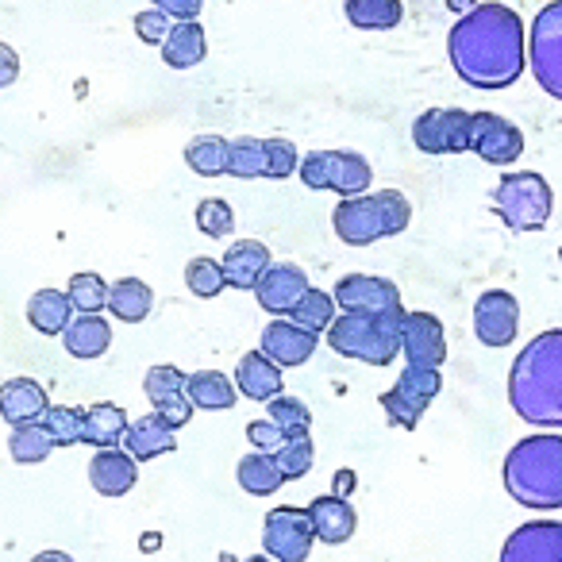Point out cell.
Wrapping results in <instances>:
<instances>
[{"mask_svg": "<svg viewBox=\"0 0 562 562\" xmlns=\"http://www.w3.org/2000/svg\"><path fill=\"white\" fill-rule=\"evenodd\" d=\"M447 55L467 86L474 89H508L528 70V32L524 20L508 4H477L474 12L459 16L447 35Z\"/></svg>", "mask_w": 562, "mask_h": 562, "instance_id": "1", "label": "cell"}, {"mask_svg": "<svg viewBox=\"0 0 562 562\" xmlns=\"http://www.w3.org/2000/svg\"><path fill=\"white\" fill-rule=\"evenodd\" d=\"M508 405L531 428H562V328L539 331L508 370Z\"/></svg>", "mask_w": 562, "mask_h": 562, "instance_id": "2", "label": "cell"}, {"mask_svg": "<svg viewBox=\"0 0 562 562\" xmlns=\"http://www.w3.org/2000/svg\"><path fill=\"white\" fill-rule=\"evenodd\" d=\"M505 490L516 505L536 513L562 508V436H524L505 454Z\"/></svg>", "mask_w": 562, "mask_h": 562, "instance_id": "3", "label": "cell"}, {"mask_svg": "<svg viewBox=\"0 0 562 562\" xmlns=\"http://www.w3.org/2000/svg\"><path fill=\"white\" fill-rule=\"evenodd\" d=\"M413 224V204L401 189H378V193L344 196L331 212V227L347 247H370L378 239L401 235Z\"/></svg>", "mask_w": 562, "mask_h": 562, "instance_id": "4", "label": "cell"}, {"mask_svg": "<svg viewBox=\"0 0 562 562\" xmlns=\"http://www.w3.org/2000/svg\"><path fill=\"white\" fill-rule=\"evenodd\" d=\"M405 316V308H397V313H339L324 336H328L331 351L344 359L367 362V367H390L401 355Z\"/></svg>", "mask_w": 562, "mask_h": 562, "instance_id": "5", "label": "cell"}, {"mask_svg": "<svg viewBox=\"0 0 562 562\" xmlns=\"http://www.w3.org/2000/svg\"><path fill=\"white\" fill-rule=\"evenodd\" d=\"M493 209L505 220L508 232H543L554 209V193L543 173L516 170L497 181V189H493Z\"/></svg>", "mask_w": 562, "mask_h": 562, "instance_id": "6", "label": "cell"}, {"mask_svg": "<svg viewBox=\"0 0 562 562\" xmlns=\"http://www.w3.org/2000/svg\"><path fill=\"white\" fill-rule=\"evenodd\" d=\"M297 173L305 189L339 196H362L374 181V170L359 150H308Z\"/></svg>", "mask_w": 562, "mask_h": 562, "instance_id": "7", "label": "cell"}, {"mask_svg": "<svg viewBox=\"0 0 562 562\" xmlns=\"http://www.w3.org/2000/svg\"><path fill=\"white\" fill-rule=\"evenodd\" d=\"M528 70L539 89L562 101V0H551L536 12L528 27Z\"/></svg>", "mask_w": 562, "mask_h": 562, "instance_id": "8", "label": "cell"}, {"mask_svg": "<svg viewBox=\"0 0 562 562\" xmlns=\"http://www.w3.org/2000/svg\"><path fill=\"white\" fill-rule=\"evenodd\" d=\"M439 390H443V374H439L436 367H408V362H405L397 385H393V390H385L382 397H378V405L385 408L390 424L413 431L416 424H420V416L428 413L431 401L439 397Z\"/></svg>", "mask_w": 562, "mask_h": 562, "instance_id": "9", "label": "cell"}, {"mask_svg": "<svg viewBox=\"0 0 562 562\" xmlns=\"http://www.w3.org/2000/svg\"><path fill=\"white\" fill-rule=\"evenodd\" d=\"M316 543L313 520L305 508L297 505H278L266 513L262 520V551L273 562H308Z\"/></svg>", "mask_w": 562, "mask_h": 562, "instance_id": "10", "label": "cell"}, {"mask_svg": "<svg viewBox=\"0 0 562 562\" xmlns=\"http://www.w3.org/2000/svg\"><path fill=\"white\" fill-rule=\"evenodd\" d=\"M413 143L420 155H467L470 150V112L467 109H428L416 116Z\"/></svg>", "mask_w": 562, "mask_h": 562, "instance_id": "11", "label": "cell"}, {"mask_svg": "<svg viewBox=\"0 0 562 562\" xmlns=\"http://www.w3.org/2000/svg\"><path fill=\"white\" fill-rule=\"evenodd\" d=\"M470 150L490 166H513L524 155V132L497 112H470Z\"/></svg>", "mask_w": 562, "mask_h": 562, "instance_id": "12", "label": "cell"}, {"mask_svg": "<svg viewBox=\"0 0 562 562\" xmlns=\"http://www.w3.org/2000/svg\"><path fill=\"white\" fill-rule=\"evenodd\" d=\"M331 297L344 313H397V308H405L397 281L378 278V273H347L336 281Z\"/></svg>", "mask_w": 562, "mask_h": 562, "instance_id": "13", "label": "cell"}, {"mask_svg": "<svg viewBox=\"0 0 562 562\" xmlns=\"http://www.w3.org/2000/svg\"><path fill=\"white\" fill-rule=\"evenodd\" d=\"M520 331V301L505 290H485L474 301V336L485 347H508L516 344Z\"/></svg>", "mask_w": 562, "mask_h": 562, "instance_id": "14", "label": "cell"}, {"mask_svg": "<svg viewBox=\"0 0 562 562\" xmlns=\"http://www.w3.org/2000/svg\"><path fill=\"white\" fill-rule=\"evenodd\" d=\"M316 347H321V336L301 328V324L290 321V316H273V321L262 328V339H258V351H262L266 359L278 362L281 370L305 367V362L316 355Z\"/></svg>", "mask_w": 562, "mask_h": 562, "instance_id": "15", "label": "cell"}, {"mask_svg": "<svg viewBox=\"0 0 562 562\" xmlns=\"http://www.w3.org/2000/svg\"><path fill=\"white\" fill-rule=\"evenodd\" d=\"M497 562H562V520H528L505 539Z\"/></svg>", "mask_w": 562, "mask_h": 562, "instance_id": "16", "label": "cell"}, {"mask_svg": "<svg viewBox=\"0 0 562 562\" xmlns=\"http://www.w3.org/2000/svg\"><path fill=\"white\" fill-rule=\"evenodd\" d=\"M308 290H313V285H308V273L301 270L297 262H273L270 270L262 273V281L255 285V301L262 305V313L290 316L293 305H297Z\"/></svg>", "mask_w": 562, "mask_h": 562, "instance_id": "17", "label": "cell"}, {"mask_svg": "<svg viewBox=\"0 0 562 562\" xmlns=\"http://www.w3.org/2000/svg\"><path fill=\"white\" fill-rule=\"evenodd\" d=\"M401 355L408 367H443L447 362V336L443 324L431 313H408L401 331Z\"/></svg>", "mask_w": 562, "mask_h": 562, "instance_id": "18", "label": "cell"}, {"mask_svg": "<svg viewBox=\"0 0 562 562\" xmlns=\"http://www.w3.org/2000/svg\"><path fill=\"white\" fill-rule=\"evenodd\" d=\"M139 482V462L124 451V447H104L89 462V485H93L101 497H124Z\"/></svg>", "mask_w": 562, "mask_h": 562, "instance_id": "19", "label": "cell"}, {"mask_svg": "<svg viewBox=\"0 0 562 562\" xmlns=\"http://www.w3.org/2000/svg\"><path fill=\"white\" fill-rule=\"evenodd\" d=\"M308 520H313V531L321 543L328 547H339L347 543V539L359 531V513H355V505L347 497H339V493H328V497H316L308 501Z\"/></svg>", "mask_w": 562, "mask_h": 562, "instance_id": "20", "label": "cell"}, {"mask_svg": "<svg viewBox=\"0 0 562 562\" xmlns=\"http://www.w3.org/2000/svg\"><path fill=\"white\" fill-rule=\"evenodd\" d=\"M220 266H224L227 290H250V293H255V285L262 281V273L273 266V258H270V247H266V243L239 239V243H232V247L224 250Z\"/></svg>", "mask_w": 562, "mask_h": 562, "instance_id": "21", "label": "cell"}, {"mask_svg": "<svg viewBox=\"0 0 562 562\" xmlns=\"http://www.w3.org/2000/svg\"><path fill=\"white\" fill-rule=\"evenodd\" d=\"M50 408L47 390L35 378H9L0 385V420L20 428V424L43 420V413Z\"/></svg>", "mask_w": 562, "mask_h": 562, "instance_id": "22", "label": "cell"}, {"mask_svg": "<svg viewBox=\"0 0 562 562\" xmlns=\"http://www.w3.org/2000/svg\"><path fill=\"white\" fill-rule=\"evenodd\" d=\"M178 447V428L162 420L158 413H147L139 420L127 424V436H124V451L132 454L135 462H150V459H162Z\"/></svg>", "mask_w": 562, "mask_h": 562, "instance_id": "23", "label": "cell"}, {"mask_svg": "<svg viewBox=\"0 0 562 562\" xmlns=\"http://www.w3.org/2000/svg\"><path fill=\"white\" fill-rule=\"evenodd\" d=\"M281 385H285V374L273 359H266L262 351H247L235 367V390L247 401H273L281 397Z\"/></svg>", "mask_w": 562, "mask_h": 562, "instance_id": "24", "label": "cell"}, {"mask_svg": "<svg viewBox=\"0 0 562 562\" xmlns=\"http://www.w3.org/2000/svg\"><path fill=\"white\" fill-rule=\"evenodd\" d=\"M78 308L66 297V290H35L27 297V324L40 336H66V328L74 324Z\"/></svg>", "mask_w": 562, "mask_h": 562, "instance_id": "25", "label": "cell"}, {"mask_svg": "<svg viewBox=\"0 0 562 562\" xmlns=\"http://www.w3.org/2000/svg\"><path fill=\"white\" fill-rule=\"evenodd\" d=\"M127 413L124 405H112V401H97V405L86 408V424H81V443L97 447V451H104V447H120L127 436Z\"/></svg>", "mask_w": 562, "mask_h": 562, "instance_id": "26", "label": "cell"}, {"mask_svg": "<svg viewBox=\"0 0 562 562\" xmlns=\"http://www.w3.org/2000/svg\"><path fill=\"white\" fill-rule=\"evenodd\" d=\"M204 55H209V35L196 20H181V24L170 27L162 43V63L170 70H193V66L204 63Z\"/></svg>", "mask_w": 562, "mask_h": 562, "instance_id": "27", "label": "cell"}, {"mask_svg": "<svg viewBox=\"0 0 562 562\" xmlns=\"http://www.w3.org/2000/svg\"><path fill=\"white\" fill-rule=\"evenodd\" d=\"M63 347L74 355V359H101L104 351L112 347V324L104 321L101 313H78L74 324L66 328Z\"/></svg>", "mask_w": 562, "mask_h": 562, "instance_id": "28", "label": "cell"}, {"mask_svg": "<svg viewBox=\"0 0 562 562\" xmlns=\"http://www.w3.org/2000/svg\"><path fill=\"white\" fill-rule=\"evenodd\" d=\"M155 308V293H150L147 281L139 278H120L109 285V313L120 324H143Z\"/></svg>", "mask_w": 562, "mask_h": 562, "instance_id": "29", "label": "cell"}, {"mask_svg": "<svg viewBox=\"0 0 562 562\" xmlns=\"http://www.w3.org/2000/svg\"><path fill=\"white\" fill-rule=\"evenodd\" d=\"M186 393L196 408H209V413H224L239 397L235 382L227 374H220V370H196V374H189Z\"/></svg>", "mask_w": 562, "mask_h": 562, "instance_id": "30", "label": "cell"}, {"mask_svg": "<svg viewBox=\"0 0 562 562\" xmlns=\"http://www.w3.org/2000/svg\"><path fill=\"white\" fill-rule=\"evenodd\" d=\"M235 482L243 485V493H250V497H273V493L281 490V470L278 462H273V454H262V451H250L239 459V467H235Z\"/></svg>", "mask_w": 562, "mask_h": 562, "instance_id": "31", "label": "cell"}, {"mask_svg": "<svg viewBox=\"0 0 562 562\" xmlns=\"http://www.w3.org/2000/svg\"><path fill=\"white\" fill-rule=\"evenodd\" d=\"M347 20L359 32H393L405 20V4L401 0H347L344 4Z\"/></svg>", "mask_w": 562, "mask_h": 562, "instance_id": "32", "label": "cell"}, {"mask_svg": "<svg viewBox=\"0 0 562 562\" xmlns=\"http://www.w3.org/2000/svg\"><path fill=\"white\" fill-rule=\"evenodd\" d=\"M50 451H55V436H50L43 420H32V424H20V428H12V436H9L12 462H20V467H40V462L50 459Z\"/></svg>", "mask_w": 562, "mask_h": 562, "instance_id": "33", "label": "cell"}, {"mask_svg": "<svg viewBox=\"0 0 562 562\" xmlns=\"http://www.w3.org/2000/svg\"><path fill=\"white\" fill-rule=\"evenodd\" d=\"M227 147L232 139H220V135H196L186 147V166L196 178H220L227 173Z\"/></svg>", "mask_w": 562, "mask_h": 562, "instance_id": "34", "label": "cell"}, {"mask_svg": "<svg viewBox=\"0 0 562 562\" xmlns=\"http://www.w3.org/2000/svg\"><path fill=\"white\" fill-rule=\"evenodd\" d=\"M227 173L239 181L266 178V139H255V135L232 139V147H227Z\"/></svg>", "mask_w": 562, "mask_h": 562, "instance_id": "35", "label": "cell"}, {"mask_svg": "<svg viewBox=\"0 0 562 562\" xmlns=\"http://www.w3.org/2000/svg\"><path fill=\"white\" fill-rule=\"evenodd\" d=\"M336 297L331 293H324V290H308L305 297L293 305V313H290V321H297L301 328H308V331H328L331 324H336Z\"/></svg>", "mask_w": 562, "mask_h": 562, "instance_id": "36", "label": "cell"}, {"mask_svg": "<svg viewBox=\"0 0 562 562\" xmlns=\"http://www.w3.org/2000/svg\"><path fill=\"white\" fill-rule=\"evenodd\" d=\"M66 297L74 301L78 313H101V308H109V281L93 270H78L66 281Z\"/></svg>", "mask_w": 562, "mask_h": 562, "instance_id": "37", "label": "cell"}, {"mask_svg": "<svg viewBox=\"0 0 562 562\" xmlns=\"http://www.w3.org/2000/svg\"><path fill=\"white\" fill-rule=\"evenodd\" d=\"M273 462H278V470H281V477L285 482H297V477H305L308 470H313V462H316V447H313V436H290L285 443L273 451Z\"/></svg>", "mask_w": 562, "mask_h": 562, "instance_id": "38", "label": "cell"}, {"mask_svg": "<svg viewBox=\"0 0 562 562\" xmlns=\"http://www.w3.org/2000/svg\"><path fill=\"white\" fill-rule=\"evenodd\" d=\"M186 285H189V293H193V297H201V301L220 297V293L227 290L224 266H220L216 258H189Z\"/></svg>", "mask_w": 562, "mask_h": 562, "instance_id": "39", "label": "cell"}, {"mask_svg": "<svg viewBox=\"0 0 562 562\" xmlns=\"http://www.w3.org/2000/svg\"><path fill=\"white\" fill-rule=\"evenodd\" d=\"M266 416H270V420L285 431V439L305 436V431L313 428V413H308L305 401L285 397V393H281V397H273V401H266Z\"/></svg>", "mask_w": 562, "mask_h": 562, "instance_id": "40", "label": "cell"}, {"mask_svg": "<svg viewBox=\"0 0 562 562\" xmlns=\"http://www.w3.org/2000/svg\"><path fill=\"white\" fill-rule=\"evenodd\" d=\"M43 424L55 436V447H74L81 443V424H86V408H70V405H50L43 413Z\"/></svg>", "mask_w": 562, "mask_h": 562, "instance_id": "41", "label": "cell"}, {"mask_svg": "<svg viewBox=\"0 0 562 562\" xmlns=\"http://www.w3.org/2000/svg\"><path fill=\"white\" fill-rule=\"evenodd\" d=\"M193 220L201 227V235H209V239H227L235 232V209L227 201H220V196H209V201L196 204Z\"/></svg>", "mask_w": 562, "mask_h": 562, "instance_id": "42", "label": "cell"}, {"mask_svg": "<svg viewBox=\"0 0 562 562\" xmlns=\"http://www.w3.org/2000/svg\"><path fill=\"white\" fill-rule=\"evenodd\" d=\"M189 382V374H181L178 367H170V362H162V367H150L147 378H143V393L150 397V405H158V401L173 397V393H181Z\"/></svg>", "mask_w": 562, "mask_h": 562, "instance_id": "43", "label": "cell"}, {"mask_svg": "<svg viewBox=\"0 0 562 562\" xmlns=\"http://www.w3.org/2000/svg\"><path fill=\"white\" fill-rule=\"evenodd\" d=\"M301 170V150L290 139H266V178L285 181Z\"/></svg>", "mask_w": 562, "mask_h": 562, "instance_id": "44", "label": "cell"}, {"mask_svg": "<svg viewBox=\"0 0 562 562\" xmlns=\"http://www.w3.org/2000/svg\"><path fill=\"white\" fill-rule=\"evenodd\" d=\"M170 27H173V20L158 9H147L135 16V35H139V43H147V47H162Z\"/></svg>", "mask_w": 562, "mask_h": 562, "instance_id": "45", "label": "cell"}, {"mask_svg": "<svg viewBox=\"0 0 562 562\" xmlns=\"http://www.w3.org/2000/svg\"><path fill=\"white\" fill-rule=\"evenodd\" d=\"M247 439H250V447H255V451L273 454L281 443H285V431H281L278 424L270 420V416H262V420H250L247 424Z\"/></svg>", "mask_w": 562, "mask_h": 562, "instance_id": "46", "label": "cell"}, {"mask_svg": "<svg viewBox=\"0 0 562 562\" xmlns=\"http://www.w3.org/2000/svg\"><path fill=\"white\" fill-rule=\"evenodd\" d=\"M155 413L162 416L166 424H170V428H186L189 420H193V413H196V405L193 401H189V393L181 390V393H173V397H166V401H158L155 405Z\"/></svg>", "mask_w": 562, "mask_h": 562, "instance_id": "47", "label": "cell"}, {"mask_svg": "<svg viewBox=\"0 0 562 562\" xmlns=\"http://www.w3.org/2000/svg\"><path fill=\"white\" fill-rule=\"evenodd\" d=\"M158 12H166V16L173 20V24H181V20H196L204 9V0H150Z\"/></svg>", "mask_w": 562, "mask_h": 562, "instance_id": "48", "label": "cell"}, {"mask_svg": "<svg viewBox=\"0 0 562 562\" xmlns=\"http://www.w3.org/2000/svg\"><path fill=\"white\" fill-rule=\"evenodd\" d=\"M16 78H20V55L9 43H0V89L16 86Z\"/></svg>", "mask_w": 562, "mask_h": 562, "instance_id": "49", "label": "cell"}, {"mask_svg": "<svg viewBox=\"0 0 562 562\" xmlns=\"http://www.w3.org/2000/svg\"><path fill=\"white\" fill-rule=\"evenodd\" d=\"M32 562H74V559H70L66 551H55V547H50V551H40V554H35Z\"/></svg>", "mask_w": 562, "mask_h": 562, "instance_id": "50", "label": "cell"}, {"mask_svg": "<svg viewBox=\"0 0 562 562\" xmlns=\"http://www.w3.org/2000/svg\"><path fill=\"white\" fill-rule=\"evenodd\" d=\"M447 9L459 12V16H467V12H474V9H477V0H447Z\"/></svg>", "mask_w": 562, "mask_h": 562, "instance_id": "51", "label": "cell"}, {"mask_svg": "<svg viewBox=\"0 0 562 562\" xmlns=\"http://www.w3.org/2000/svg\"><path fill=\"white\" fill-rule=\"evenodd\" d=\"M243 562H273L270 554H255V559H243Z\"/></svg>", "mask_w": 562, "mask_h": 562, "instance_id": "52", "label": "cell"}]
</instances>
